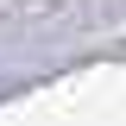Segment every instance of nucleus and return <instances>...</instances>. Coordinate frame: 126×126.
Instances as JSON below:
<instances>
[]
</instances>
